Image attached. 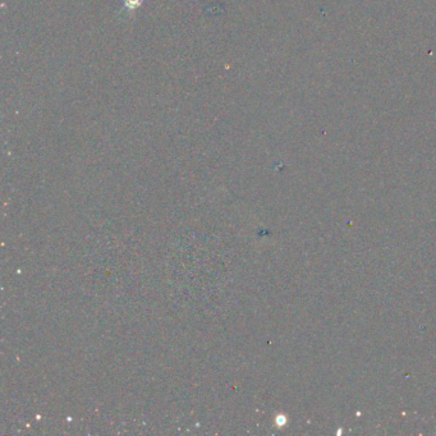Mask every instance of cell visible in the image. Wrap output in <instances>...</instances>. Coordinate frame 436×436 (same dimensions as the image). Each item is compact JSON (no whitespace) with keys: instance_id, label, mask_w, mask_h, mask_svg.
Listing matches in <instances>:
<instances>
[{"instance_id":"obj_1","label":"cell","mask_w":436,"mask_h":436,"mask_svg":"<svg viewBox=\"0 0 436 436\" xmlns=\"http://www.w3.org/2000/svg\"><path fill=\"white\" fill-rule=\"evenodd\" d=\"M124 4H126V7L128 9L135 11V9H137L138 7L142 4V0H124Z\"/></svg>"}]
</instances>
